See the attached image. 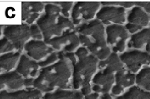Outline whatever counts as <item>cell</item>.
<instances>
[{
    "instance_id": "cell-27",
    "label": "cell",
    "mask_w": 150,
    "mask_h": 99,
    "mask_svg": "<svg viewBox=\"0 0 150 99\" xmlns=\"http://www.w3.org/2000/svg\"><path fill=\"white\" fill-rule=\"evenodd\" d=\"M58 5L61 9L62 14L64 17L71 19L72 10L74 2H55Z\"/></svg>"
},
{
    "instance_id": "cell-13",
    "label": "cell",
    "mask_w": 150,
    "mask_h": 99,
    "mask_svg": "<svg viewBox=\"0 0 150 99\" xmlns=\"http://www.w3.org/2000/svg\"><path fill=\"white\" fill-rule=\"evenodd\" d=\"M136 74L124 68L115 74L114 84L111 93L117 96H121L135 85Z\"/></svg>"
},
{
    "instance_id": "cell-22",
    "label": "cell",
    "mask_w": 150,
    "mask_h": 99,
    "mask_svg": "<svg viewBox=\"0 0 150 99\" xmlns=\"http://www.w3.org/2000/svg\"><path fill=\"white\" fill-rule=\"evenodd\" d=\"M43 99H84V96L79 90L63 89L45 93Z\"/></svg>"
},
{
    "instance_id": "cell-12",
    "label": "cell",
    "mask_w": 150,
    "mask_h": 99,
    "mask_svg": "<svg viewBox=\"0 0 150 99\" xmlns=\"http://www.w3.org/2000/svg\"><path fill=\"white\" fill-rule=\"evenodd\" d=\"M46 42L55 51L63 53H74L82 46L76 31Z\"/></svg>"
},
{
    "instance_id": "cell-8",
    "label": "cell",
    "mask_w": 150,
    "mask_h": 99,
    "mask_svg": "<svg viewBox=\"0 0 150 99\" xmlns=\"http://www.w3.org/2000/svg\"><path fill=\"white\" fill-rule=\"evenodd\" d=\"M125 68L134 74L150 66V53L144 51L130 49L120 54Z\"/></svg>"
},
{
    "instance_id": "cell-6",
    "label": "cell",
    "mask_w": 150,
    "mask_h": 99,
    "mask_svg": "<svg viewBox=\"0 0 150 99\" xmlns=\"http://www.w3.org/2000/svg\"><path fill=\"white\" fill-rule=\"evenodd\" d=\"M101 2H76L73 5L71 19L76 27L95 19Z\"/></svg>"
},
{
    "instance_id": "cell-7",
    "label": "cell",
    "mask_w": 150,
    "mask_h": 99,
    "mask_svg": "<svg viewBox=\"0 0 150 99\" xmlns=\"http://www.w3.org/2000/svg\"><path fill=\"white\" fill-rule=\"evenodd\" d=\"M106 37L108 46L112 52L122 53L126 50L130 34L124 25L106 27Z\"/></svg>"
},
{
    "instance_id": "cell-17",
    "label": "cell",
    "mask_w": 150,
    "mask_h": 99,
    "mask_svg": "<svg viewBox=\"0 0 150 99\" xmlns=\"http://www.w3.org/2000/svg\"><path fill=\"white\" fill-rule=\"evenodd\" d=\"M41 69L39 62L23 53L16 71L24 79L35 80L38 77Z\"/></svg>"
},
{
    "instance_id": "cell-16",
    "label": "cell",
    "mask_w": 150,
    "mask_h": 99,
    "mask_svg": "<svg viewBox=\"0 0 150 99\" xmlns=\"http://www.w3.org/2000/svg\"><path fill=\"white\" fill-rule=\"evenodd\" d=\"M46 4L41 2H22V21L24 24L32 25L37 24L45 13Z\"/></svg>"
},
{
    "instance_id": "cell-3",
    "label": "cell",
    "mask_w": 150,
    "mask_h": 99,
    "mask_svg": "<svg viewBox=\"0 0 150 99\" xmlns=\"http://www.w3.org/2000/svg\"><path fill=\"white\" fill-rule=\"evenodd\" d=\"M105 28L96 18L76 27L81 46L86 48L99 61L105 60L112 53L107 43Z\"/></svg>"
},
{
    "instance_id": "cell-5",
    "label": "cell",
    "mask_w": 150,
    "mask_h": 99,
    "mask_svg": "<svg viewBox=\"0 0 150 99\" xmlns=\"http://www.w3.org/2000/svg\"><path fill=\"white\" fill-rule=\"evenodd\" d=\"M3 36L13 44L17 51L23 53L25 45L32 40H44L37 24L30 25L23 23L19 25L1 26Z\"/></svg>"
},
{
    "instance_id": "cell-2",
    "label": "cell",
    "mask_w": 150,
    "mask_h": 99,
    "mask_svg": "<svg viewBox=\"0 0 150 99\" xmlns=\"http://www.w3.org/2000/svg\"><path fill=\"white\" fill-rule=\"evenodd\" d=\"M63 54L73 64V89L81 91L84 96L93 92L91 83L99 70V60L83 46L74 53Z\"/></svg>"
},
{
    "instance_id": "cell-32",
    "label": "cell",
    "mask_w": 150,
    "mask_h": 99,
    "mask_svg": "<svg viewBox=\"0 0 150 99\" xmlns=\"http://www.w3.org/2000/svg\"></svg>"
},
{
    "instance_id": "cell-31",
    "label": "cell",
    "mask_w": 150,
    "mask_h": 99,
    "mask_svg": "<svg viewBox=\"0 0 150 99\" xmlns=\"http://www.w3.org/2000/svg\"><path fill=\"white\" fill-rule=\"evenodd\" d=\"M101 95L100 93L93 92L87 95L84 96V99H100Z\"/></svg>"
},
{
    "instance_id": "cell-9",
    "label": "cell",
    "mask_w": 150,
    "mask_h": 99,
    "mask_svg": "<svg viewBox=\"0 0 150 99\" xmlns=\"http://www.w3.org/2000/svg\"><path fill=\"white\" fill-rule=\"evenodd\" d=\"M126 9L115 5L102 6L96 16V19L105 26L124 25L126 21Z\"/></svg>"
},
{
    "instance_id": "cell-26",
    "label": "cell",
    "mask_w": 150,
    "mask_h": 99,
    "mask_svg": "<svg viewBox=\"0 0 150 99\" xmlns=\"http://www.w3.org/2000/svg\"><path fill=\"white\" fill-rule=\"evenodd\" d=\"M0 42V54L17 51L13 44L4 36L1 39Z\"/></svg>"
},
{
    "instance_id": "cell-21",
    "label": "cell",
    "mask_w": 150,
    "mask_h": 99,
    "mask_svg": "<svg viewBox=\"0 0 150 99\" xmlns=\"http://www.w3.org/2000/svg\"><path fill=\"white\" fill-rule=\"evenodd\" d=\"M98 67L99 70H105L114 74L125 68L120 58V54L113 52L105 60L99 61Z\"/></svg>"
},
{
    "instance_id": "cell-1",
    "label": "cell",
    "mask_w": 150,
    "mask_h": 99,
    "mask_svg": "<svg viewBox=\"0 0 150 99\" xmlns=\"http://www.w3.org/2000/svg\"><path fill=\"white\" fill-rule=\"evenodd\" d=\"M73 72L71 61L64 55L57 63L42 68L38 77L34 80V88L43 93L74 89Z\"/></svg>"
},
{
    "instance_id": "cell-29",
    "label": "cell",
    "mask_w": 150,
    "mask_h": 99,
    "mask_svg": "<svg viewBox=\"0 0 150 99\" xmlns=\"http://www.w3.org/2000/svg\"><path fill=\"white\" fill-rule=\"evenodd\" d=\"M136 5L141 7L147 13L150 14V2H136Z\"/></svg>"
},
{
    "instance_id": "cell-20",
    "label": "cell",
    "mask_w": 150,
    "mask_h": 99,
    "mask_svg": "<svg viewBox=\"0 0 150 99\" xmlns=\"http://www.w3.org/2000/svg\"><path fill=\"white\" fill-rule=\"evenodd\" d=\"M22 54L15 51L0 54V73L16 71Z\"/></svg>"
},
{
    "instance_id": "cell-19",
    "label": "cell",
    "mask_w": 150,
    "mask_h": 99,
    "mask_svg": "<svg viewBox=\"0 0 150 99\" xmlns=\"http://www.w3.org/2000/svg\"><path fill=\"white\" fill-rule=\"evenodd\" d=\"M45 93L34 88L14 92L0 91V99H43Z\"/></svg>"
},
{
    "instance_id": "cell-24",
    "label": "cell",
    "mask_w": 150,
    "mask_h": 99,
    "mask_svg": "<svg viewBox=\"0 0 150 99\" xmlns=\"http://www.w3.org/2000/svg\"><path fill=\"white\" fill-rule=\"evenodd\" d=\"M123 97L124 99H150V92L135 85L130 88Z\"/></svg>"
},
{
    "instance_id": "cell-28",
    "label": "cell",
    "mask_w": 150,
    "mask_h": 99,
    "mask_svg": "<svg viewBox=\"0 0 150 99\" xmlns=\"http://www.w3.org/2000/svg\"><path fill=\"white\" fill-rule=\"evenodd\" d=\"M102 6L115 5L125 9H132L136 5V2H101Z\"/></svg>"
},
{
    "instance_id": "cell-23",
    "label": "cell",
    "mask_w": 150,
    "mask_h": 99,
    "mask_svg": "<svg viewBox=\"0 0 150 99\" xmlns=\"http://www.w3.org/2000/svg\"><path fill=\"white\" fill-rule=\"evenodd\" d=\"M135 85L150 92V66L144 67L136 74Z\"/></svg>"
},
{
    "instance_id": "cell-25",
    "label": "cell",
    "mask_w": 150,
    "mask_h": 99,
    "mask_svg": "<svg viewBox=\"0 0 150 99\" xmlns=\"http://www.w3.org/2000/svg\"><path fill=\"white\" fill-rule=\"evenodd\" d=\"M64 56L63 53L55 51L47 58L45 61L39 63L40 66L42 68L50 66L57 63Z\"/></svg>"
},
{
    "instance_id": "cell-18",
    "label": "cell",
    "mask_w": 150,
    "mask_h": 99,
    "mask_svg": "<svg viewBox=\"0 0 150 99\" xmlns=\"http://www.w3.org/2000/svg\"><path fill=\"white\" fill-rule=\"evenodd\" d=\"M127 48L146 51L150 53V28H144L130 36Z\"/></svg>"
},
{
    "instance_id": "cell-4",
    "label": "cell",
    "mask_w": 150,
    "mask_h": 99,
    "mask_svg": "<svg viewBox=\"0 0 150 99\" xmlns=\"http://www.w3.org/2000/svg\"><path fill=\"white\" fill-rule=\"evenodd\" d=\"M36 24L45 42L76 31V27L71 20L63 16L60 7L55 2L46 4L45 14Z\"/></svg>"
},
{
    "instance_id": "cell-30",
    "label": "cell",
    "mask_w": 150,
    "mask_h": 99,
    "mask_svg": "<svg viewBox=\"0 0 150 99\" xmlns=\"http://www.w3.org/2000/svg\"><path fill=\"white\" fill-rule=\"evenodd\" d=\"M100 99H124V98L123 96H117L112 95V93H108L101 95Z\"/></svg>"
},
{
    "instance_id": "cell-15",
    "label": "cell",
    "mask_w": 150,
    "mask_h": 99,
    "mask_svg": "<svg viewBox=\"0 0 150 99\" xmlns=\"http://www.w3.org/2000/svg\"><path fill=\"white\" fill-rule=\"evenodd\" d=\"M115 74L105 70H99L92 79V92L100 93H111L114 84Z\"/></svg>"
},
{
    "instance_id": "cell-11",
    "label": "cell",
    "mask_w": 150,
    "mask_h": 99,
    "mask_svg": "<svg viewBox=\"0 0 150 99\" xmlns=\"http://www.w3.org/2000/svg\"><path fill=\"white\" fill-rule=\"evenodd\" d=\"M55 51L44 40L32 39L25 45L23 53L39 63L45 61Z\"/></svg>"
},
{
    "instance_id": "cell-14",
    "label": "cell",
    "mask_w": 150,
    "mask_h": 99,
    "mask_svg": "<svg viewBox=\"0 0 150 99\" xmlns=\"http://www.w3.org/2000/svg\"><path fill=\"white\" fill-rule=\"evenodd\" d=\"M26 88V79L16 71L0 73V91L14 92Z\"/></svg>"
},
{
    "instance_id": "cell-10",
    "label": "cell",
    "mask_w": 150,
    "mask_h": 99,
    "mask_svg": "<svg viewBox=\"0 0 150 99\" xmlns=\"http://www.w3.org/2000/svg\"><path fill=\"white\" fill-rule=\"evenodd\" d=\"M150 23L148 13L141 7L135 5L131 9L127 15L125 26L129 33L132 35L146 28Z\"/></svg>"
}]
</instances>
